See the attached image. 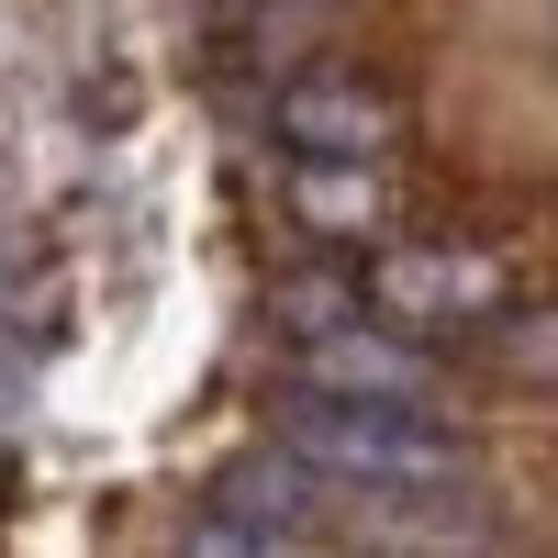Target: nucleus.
Wrapping results in <instances>:
<instances>
[{"mask_svg":"<svg viewBox=\"0 0 558 558\" xmlns=\"http://www.w3.org/2000/svg\"><path fill=\"white\" fill-rule=\"evenodd\" d=\"M268 123H279V146L313 157V168H380L402 146L391 89H368L357 68H291L279 101H268Z\"/></svg>","mask_w":558,"mask_h":558,"instance_id":"7ed1b4c3","label":"nucleus"},{"mask_svg":"<svg viewBox=\"0 0 558 558\" xmlns=\"http://www.w3.org/2000/svg\"><path fill=\"white\" fill-rule=\"evenodd\" d=\"M302 213H313V223H368V235H380V223H391V191H380V168H313V157H302Z\"/></svg>","mask_w":558,"mask_h":558,"instance_id":"0eeeda50","label":"nucleus"},{"mask_svg":"<svg viewBox=\"0 0 558 558\" xmlns=\"http://www.w3.org/2000/svg\"><path fill=\"white\" fill-rule=\"evenodd\" d=\"M302 380L313 391H368V402H436V357L402 347L391 313H368V324H336V336L302 347Z\"/></svg>","mask_w":558,"mask_h":558,"instance_id":"39448f33","label":"nucleus"},{"mask_svg":"<svg viewBox=\"0 0 558 558\" xmlns=\"http://www.w3.org/2000/svg\"><path fill=\"white\" fill-rule=\"evenodd\" d=\"M313 458L291 447H257V458H235V470H213V492H202V547H302L313 536Z\"/></svg>","mask_w":558,"mask_h":558,"instance_id":"20e7f679","label":"nucleus"},{"mask_svg":"<svg viewBox=\"0 0 558 558\" xmlns=\"http://www.w3.org/2000/svg\"><path fill=\"white\" fill-rule=\"evenodd\" d=\"M368 302H380L402 336H481L492 313H514V268H502L492 246L413 235V246H380V268H368Z\"/></svg>","mask_w":558,"mask_h":558,"instance_id":"f03ea898","label":"nucleus"},{"mask_svg":"<svg viewBox=\"0 0 558 558\" xmlns=\"http://www.w3.org/2000/svg\"><path fill=\"white\" fill-rule=\"evenodd\" d=\"M279 436L324 481H357V492H458V470H470L425 402H368V391H313V380L291 391Z\"/></svg>","mask_w":558,"mask_h":558,"instance_id":"f257e3e1","label":"nucleus"},{"mask_svg":"<svg viewBox=\"0 0 558 558\" xmlns=\"http://www.w3.org/2000/svg\"><path fill=\"white\" fill-rule=\"evenodd\" d=\"M268 313H279V336H291V347H313V336H336V324H368L380 302H368L357 279H279Z\"/></svg>","mask_w":558,"mask_h":558,"instance_id":"423d86ee","label":"nucleus"}]
</instances>
